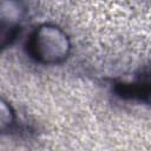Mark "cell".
<instances>
[{
	"instance_id": "1",
	"label": "cell",
	"mask_w": 151,
	"mask_h": 151,
	"mask_svg": "<svg viewBox=\"0 0 151 151\" xmlns=\"http://www.w3.org/2000/svg\"><path fill=\"white\" fill-rule=\"evenodd\" d=\"M27 47L29 54L37 61L46 65H54L68 57L71 41L66 32L59 26L42 24L31 34Z\"/></svg>"
},
{
	"instance_id": "2",
	"label": "cell",
	"mask_w": 151,
	"mask_h": 151,
	"mask_svg": "<svg viewBox=\"0 0 151 151\" xmlns=\"http://www.w3.org/2000/svg\"><path fill=\"white\" fill-rule=\"evenodd\" d=\"M25 8L17 1H1L0 4V39L1 46L11 42L18 33V26L24 17Z\"/></svg>"
},
{
	"instance_id": "3",
	"label": "cell",
	"mask_w": 151,
	"mask_h": 151,
	"mask_svg": "<svg viewBox=\"0 0 151 151\" xmlns=\"http://www.w3.org/2000/svg\"><path fill=\"white\" fill-rule=\"evenodd\" d=\"M15 120V113L4 99L0 103V127L1 131H5L7 127H11Z\"/></svg>"
}]
</instances>
